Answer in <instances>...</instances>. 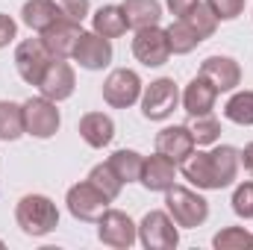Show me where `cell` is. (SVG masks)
<instances>
[{
  "mask_svg": "<svg viewBox=\"0 0 253 250\" xmlns=\"http://www.w3.org/2000/svg\"><path fill=\"white\" fill-rule=\"evenodd\" d=\"M183 177L203 191H221L233 186L239 174V150L233 144H218L212 150H191L183 162Z\"/></svg>",
  "mask_w": 253,
  "mask_h": 250,
  "instance_id": "6da1fadb",
  "label": "cell"
},
{
  "mask_svg": "<svg viewBox=\"0 0 253 250\" xmlns=\"http://www.w3.org/2000/svg\"><path fill=\"white\" fill-rule=\"evenodd\" d=\"M15 221L24 236L42 239L59 227V209L47 194H24L15 206Z\"/></svg>",
  "mask_w": 253,
  "mask_h": 250,
  "instance_id": "7a4b0ae2",
  "label": "cell"
},
{
  "mask_svg": "<svg viewBox=\"0 0 253 250\" xmlns=\"http://www.w3.org/2000/svg\"><path fill=\"white\" fill-rule=\"evenodd\" d=\"M165 212L174 218L177 227L194 230V227L206 224V218H209V203H206V197H200L197 191L174 183V186L165 191Z\"/></svg>",
  "mask_w": 253,
  "mask_h": 250,
  "instance_id": "3957f363",
  "label": "cell"
},
{
  "mask_svg": "<svg viewBox=\"0 0 253 250\" xmlns=\"http://www.w3.org/2000/svg\"><path fill=\"white\" fill-rule=\"evenodd\" d=\"M138 242L147 250H174L180 245V227L162 209H153L138 224Z\"/></svg>",
  "mask_w": 253,
  "mask_h": 250,
  "instance_id": "277c9868",
  "label": "cell"
},
{
  "mask_svg": "<svg viewBox=\"0 0 253 250\" xmlns=\"http://www.w3.org/2000/svg\"><path fill=\"white\" fill-rule=\"evenodd\" d=\"M180 106V88L171 77H159L141 91V115L147 121H165Z\"/></svg>",
  "mask_w": 253,
  "mask_h": 250,
  "instance_id": "5b68a950",
  "label": "cell"
},
{
  "mask_svg": "<svg viewBox=\"0 0 253 250\" xmlns=\"http://www.w3.org/2000/svg\"><path fill=\"white\" fill-rule=\"evenodd\" d=\"M24 106V132L33 138H53L62 126V115L53 100L47 97H30Z\"/></svg>",
  "mask_w": 253,
  "mask_h": 250,
  "instance_id": "8992f818",
  "label": "cell"
},
{
  "mask_svg": "<svg viewBox=\"0 0 253 250\" xmlns=\"http://www.w3.org/2000/svg\"><path fill=\"white\" fill-rule=\"evenodd\" d=\"M97 239L106 248L129 250L138 242V224H132V218L121 209H106L97 218Z\"/></svg>",
  "mask_w": 253,
  "mask_h": 250,
  "instance_id": "52a82bcc",
  "label": "cell"
},
{
  "mask_svg": "<svg viewBox=\"0 0 253 250\" xmlns=\"http://www.w3.org/2000/svg\"><path fill=\"white\" fill-rule=\"evenodd\" d=\"M65 203H68V212L77 218V221H85V224H97V218L109 209V197H103L97 188L91 186L88 180L77 183V186L68 188L65 194Z\"/></svg>",
  "mask_w": 253,
  "mask_h": 250,
  "instance_id": "ba28073f",
  "label": "cell"
},
{
  "mask_svg": "<svg viewBox=\"0 0 253 250\" xmlns=\"http://www.w3.org/2000/svg\"><path fill=\"white\" fill-rule=\"evenodd\" d=\"M141 77L129 68H115L106 80H103V100L112 109H129L132 103L141 100Z\"/></svg>",
  "mask_w": 253,
  "mask_h": 250,
  "instance_id": "9c48e42d",
  "label": "cell"
},
{
  "mask_svg": "<svg viewBox=\"0 0 253 250\" xmlns=\"http://www.w3.org/2000/svg\"><path fill=\"white\" fill-rule=\"evenodd\" d=\"M132 56L144 68H159L171 59V44H168V36L165 30L156 24V27H144V30H135V39H132Z\"/></svg>",
  "mask_w": 253,
  "mask_h": 250,
  "instance_id": "30bf717a",
  "label": "cell"
},
{
  "mask_svg": "<svg viewBox=\"0 0 253 250\" xmlns=\"http://www.w3.org/2000/svg\"><path fill=\"white\" fill-rule=\"evenodd\" d=\"M50 62H53V56L47 53V47H44L42 39H24L15 47V68H18L21 80L30 83V85L42 83V77H44V71H47Z\"/></svg>",
  "mask_w": 253,
  "mask_h": 250,
  "instance_id": "8fae6325",
  "label": "cell"
},
{
  "mask_svg": "<svg viewBox=\"0 0 253 250\" xmlns=\"http://www.w3.org/2000/svg\"><path fill=\"white\" fill-rule=\"evenodd\" d=\"M74 62L85 71H103L106 65L112 62V42L91 33H83L77 47H74Z\"/></svg>",
  "mask_w": 253,
  "mask_h": 250,
  "instance_id": "7c38bea8",
  "label": "cell"
},
{
  "mask_svg": "<svg viewBox=\"0 0 253 250\" xmlns=\"http://www.w3.org/2000/svg\"><path fill=\"white\" fill-rule=\"evenodd\" d=\"M74 88H77V77H74V68L65 62V59H53V62L47 65L42 83H39L42 97H47V100H53V103L68 100V97L74 94Z\"/></svg>",
  "mask_w": 253,
  "mask_h": 250,
  "instance_id": "4fadbf2b",
  "label": "cell"
},
{
  "mask_svg": "<svg viewBox=\"0 0 253 250\" xmlns=\"http://www.w3.org/2000/svg\"><path fill=\"white\" fill-rule=\"evenodd\" d=\"M80 36H83L80 21L62 18V21H56L50 30L42 33V42H44V47H47V53H50L53 59H68V56H74V47H77Z\"/></svg>",
  "mask_w": 253,
  "mask_h": 250,
  "instance_id": "5bb4252c",
  "label": "cell"
},
{
  "mask_svg": "<svg viewBox=\"0 0 253 250\" xmlns=\"http://www.w3.org/2000/svg\"><path fill=\"white\" fill-rule=\"evenodd\" d=\"M200 77L209 80L221 94V91H233L242 83V68L233 56H209L200 65Z\"/></svg>",
  "mask_w": 253,
  "mask_h": 250,
  "instance_id": "9a60e30c",
  "label": "cell"
},
{
  "mask_svg": "<svg viewBox=\"0 0 253 250\" xmlns=\"http://www.w3.org/2000/svg\"><path fill=\"white\" fill-rule=\"evenodd\" d=\"M194 147H197V144H194V135H191L189 126H183V124L165 126V129L156 132V150H159L162 156L174 159L177 165H180L186 156H191Z\"/></svg>",
  "mask_w": 253,
  "mask_h": 250,
  "instance_id": "2e32d148",
  "label": "cell"
},
{
  "mask_svg": "<svg viewBox=\"0 0 253 250\" xmlns=\"http://www.w3.org/2000/svg\"><path fill=\"white\" fill-rule=\"evenodd\" d=\"M174 180H177V162L174 159L162 156L159 150L144 159V168H141V180L138 183L147 188V191H168V188L174 186Z\"/></svg>",
  "mask_w": 253,
  "mask_h": 250,
  "instance_id": "e0dca14e",
  "label": "cell"
},
{
  "mask_svg": "<svg viewBox=\"0 0 253 250\" xmlns=\"http://www.w3.org/2000/svg\"><path fill=\"white\" fill-rule=\"evenodd\" d=\"M215 100H218V88H215L209 80H203L200 74L191 80L189 85H186V91L180 94V103H183V109L189 112L191 118L209 115V112L215 109Z\"/></svg>",
  "mask_w": 253,
  "mask_h": 250,
  "instance_id": "ac0fdd59",
  "label": "cell"
},
{
  "mask_svg": "<svg viewBox=\"0 0 253 250\" xmlns=\"http://www.w3.org/2000/svg\"><path fill=\"white\" fill-rule=\"evenodd\" d=\"M62 9H59V3L56 0H27L24 6H21V21L33 30V33H44V30H50L56 21H62Z\"/></svg>",
  "mask_w": 253,
  "mask_h": 250,
  "instance_id": "d6986e66",
  "label": "cell"
},
{
  "mask_svg": "<svg viewBox=\"0 0 253 250\" xmlns=\"http://www.w3.org/2000/svg\"><path fill=\"white\" fill-rule=\"evenodd\" d=\"M80 138L88 147L100 150V147L112 144V138H115V121L109 115H103V112H88V115L80 118Z\"/></svg>",
  "mask_w": 253,
  "mask_h": 250,
  "instance_id": "ffe728a7",
  "label": "cell"
},
{
  "mask_svg": "<svg viewBox=\"0 0 253 250\" xmlns=\"http://www.w3.org/2000/svg\"><path fill=\"white\" fill-rule=\"evenodd\" d=\"M121 12H124V21L129 30L156 27L162 21V3L159 0H124Z\"/></svg>",
  "mask_w": 253,
  "mask_h": 250,
  "instance_id": "44dd1931",
  "label": "cell"
},
{
  "mask_svg": "<svg viewBox=\"0 0 253 250\" xmlns=\"http://www.w3.org/2000/svg\"><path fill=\"white\" fill-rule=\"evenodd\" d=\"M91 30L97 33V36H103V39H121L126 33V21H124V12H121V6H100L94 15H91Z\"/></svg>",
  "mask_w": 253,
  "mask_h": 250,
  "instance_id": "7402d4cb",
  "label": "cell"
},
{
  "mask_svg": "<svg viewBox=\"0 0 253 250\" xmlns=\"http://www.w3.org/2000/svg\"><path fill=\"white\" fill-rule=\"evenodd\" d=\"M106 162L121 177V183H138L141 180V168H144V156L141 153H135V150H115Z\"/></svg>",
  "mask_w": 253,
  "mask_h": 250,
  "instance_id": "603a6c76",
  "label": "cell"
},
{
  "mask_svg": "<svg viewBox=\"0 0 253 250\" xmlns=\"http://www.w3.org/2000/svg\"><path fill=\"white\" fill-rule=\"evenodd\" d=\"M24 135V106L12 100H0V138L18 141Z\"/></svg>",
  "mask_w": 253,
  "mask_h": 250,
  "instance_id": "cb8c5ba5",
  "label": "cell"
},
{
  "mask_svg": "<svg viewBox=\"0 0 253 250\" xmlns=\"http://www.w3.org/2000/svg\"><path fill=\"white\" fill-rule=\"evenodd\" d=\"M165 36H168V44H171V53H177V56H186L191 53L203 39L191 30L189 24L183 21V18H177L171 27H165Z\"/></svg>",
  "mask_w": 253,
  "mask_h": 250,
  "instance_id": "d4e9b609",
  "label": "cell"
},
{
  "mask_svg": "<svg viewBox=\"0 0 253 250\" xmlns=\"http://www.w3.org/2000/svg\"><path fill=\"white\" fill-rule=\"evenodd\" d=\"M85 180L97 188L103 197H109V200H118V194H121V188H124L121 177L112 171V165H109V162H100V165H94V168L88 171V177H85Z\"/></svg>",
  "mask_w": 253,
  "mask_h": 250,
  "instance_id": "484cf974",
  "label": "cell"
},
{
  "mask_svg": "<svg viewBox=\"0 0 253 250\" xmlns=\"http://www.w3.org/2000/svg\"><path fill=\"white\" fill-rule=\"evenodd\" d=\"M224 118L239 126H253V91H236L224 103Z\"/></svg>",
  "mask_w": 253,
  "mask_h": 250,
  "instance_id": "4316f807",
  "label": "cell"
},
{
  "mask_svg": "<svg viewBox=\"0 0 253 250\" xmlns=\"http://www.w3.org/2000/svg\"><path fill=\"white\" fill-rule=\"evenodd\" d=\"M183 21L189 24L191 30L206 42V39H212L215 36V30H218V18L212 15V9L206 6V3H197L194 9H189L186 15H183Z\"/></svg>",
  "mask_w": 253,
  "mask_h": 250,
  "instance_id": "83f0119b",
  "label": "cell"
},
{
  "mask_svg": "<svg viewBox=\"0 0 253 250\" xmlns=\"http://www.w3.org/2000/svg\"><path fill=\"white\" fill-rule=\"evenodd\" d=\"M189 129H191V135H194V144H218V138H221V121L212 112L191 118Z\"/></svg>",
  "mask_w": 253,
  "mask_h": 250,
  "instance_id": "f1b7e54d",
  "label": "cell"
},
{
  "mask_svg": "<svg viewBox=\"0 0 253 250\" xmlns=\"http://www.w3.org/2000/svg\"><path fill=\"white\" fill-rule=\"evenodd\" d=\"M212 248L218 250H239V248H253V233L242 227H224L221 233H215Z\"/></svg>",
  "mask_w": 253,
  "mask_h": 250,
  "instance_id": "f546056e",
  "label": "cell"
},
{
  "mask_svg": "<svg viewBox=\"0 0 253 250\" xmlns=\"http://www.w3.org/2000/svg\"><path fill=\"white\" fill-rule=\"evenodd\" d=\"M233 212L239 215V218H245V221H251L253 218V183H239L236 191H233Z\"/></svg>",
  "mask_w": 253,
  "mask_h": 250,
  "instance_id": "4dcf8cb0",
  "label": "cell"
},
{
  "mask_svg": "<svg viewBox=\"0 0 253 250\" xmlns=\"http://www.w3.org/2000/svg\"><path fill=\"white\" fill-rule=\"evenodd\" d=\"M206 6L218 21H236L245 12V0H206Z\"/></svg>",
  "mask_w": 253,
  "mask_h": 250,
  "instance_id": "1f68e13d",
  "label": "cell"
},
{
  "mask_svg": "<svg viewBox=\"0 0 253 250\" xmlns=\"http://www.w3.org/2000/svg\"><path fill=\"white\" fill-rule=\"evenodd\" d=\"M59 3V9H62L65 18H71V21H85L88 18V12H91V3L88 0H56Z\"/></svg>",
  "mask_w": 253,
  "mask_h": 250,
  "instance_id": "d6a6232c",
  "label": "cell"
},
{
  "mask_svg": "<svg viewBox=\"0 0 253 250\" xmlns=\"http://www.w3.org/2000/svg\"><path fill=\"white\" fill-rule=\"evenodd\" d=\"M15 33H18V24H15L9 15H3V12H0V50L15 39Z\"/></svg>",
  "mask_w": 253,
  "mask_h": 250,
  "instance_id": "836d02e7",
  "label": "cell"
},
{
  "mask_svg": "<svg viewBox=\"0 0 253 250\" xmlns=\"http://www.w3.org/2000/svg\"><path fill=\"white\" fill-rule=\"evenodd\" d=\"M200 0H168V9H171V15H177V18H183L189 9H194Z\"/></svg>",
  "mask_w": 253,
  "mask_h": 250,
  "instance_id": "e575fe53",
  "label": "cell"
},
{
  "mask_svg": "<svg viewBox=\"0 0 253 250\" xmlns=\"http://www.w3.org/2000/svg\"><path fill=\"white\" fill-rule=\"evenodd\" d=\"M239 162L245 165V171L253 177V141L251 144H245V150H239Z\"/></svg>",
  "mask_w": 253,
  "mask_h": 250,
  "instance_id": "d590c367",
  "label": "cell"
},
{
  "mask_svg": "<svg viewBox=\"0 0 253 250\" xmlns=\"http://www.w3.org/2000/svg\"><path fill=\"white\" fill-rule=\"evenodd\" d=\"M0 248H6V245H3V242H0Z\"/></svg>",
  "mask_w": 253,
  "mask_h": 250,
  "instance_id": "8d00e7d4",
  "label": "cell"
}]
</instances>
